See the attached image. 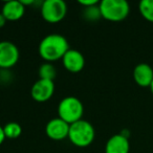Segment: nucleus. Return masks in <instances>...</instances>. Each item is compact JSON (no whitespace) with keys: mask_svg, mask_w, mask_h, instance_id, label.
<instances>
[{"mask_svg":"<svg viewBox=\"0 0 153 153\" xmlns=\"http://www.w3.org/2000/svg\"><path fill=\"white\" fill-rule=\"evenodd\" d=\"M100 4V3H99ZM99 4L97 5H92L89 7H83V18L87 21L90 22H94L98 21L99 19L102 18L101 15V11H100V7Z\"/></svg>","mask_w":153,"mask_h":153,"instance_id":"obj_15","label":"nucleus"},{"mask_svg":"<svg viewBox=\"0 0 153 153\" xmlns=\"http://www.w3.org/2000/svg\"><path fill=\"white\" fill-rule=\"evenodd\" d=\"M62 64L66 70L76 74L81 71L85 66V58L81 51L69 48V51L62 58Z\"/></svg>","mask_w":153,"mask_h":153,"instance_id":"obj_9","label":"nucleus"},{"mask_svg":"<svg viewBox=\"0 0 153 153\" xmlns=\"http://www.w3.org/2000/svg\"><path fill=\"white\" fill-rule=\"evenodd\" d=\"M41 16L48 23H58L66 17L67 4L63 0H45L41 2Z\"/></svg>","mask_w":153,"mask_h":153,"instance_id":"obj_5","label":"nucleus"},{"mask_svg":"<svg viewBox=\"0 0 153 153\" xmlns=\"http://www.w3.org/2000/svg\"><path fill=\"white\" fill-rule=\"evenodd\" d=\"M150 89H151V92L153 94V81H152V83H151V85H150Z\"/></svg>","mask_w":153,"mask_h":153,"instance_id":"obj_22","label":"nucleus"},{"mask_svg":"<svg viewBox=\"0 0 153 153\" xmlns=\"http://www.w3.org/2000/svg\"><path fill=\"white\" fill-rule=\"evenodd\" d=\"M39 55L45 62L53 63L62 60L66 53L69 51L67 39L59 34H51L41 40L39 44Z\"/></svg>","mask_w":153,"mask_h":153,"instance_id":"obj_1","label":"nucleus"},{"mask_svg":"<svg viewBox=\"0 0 153 153\" xmlns=\"http://www.w3.org/2000/svg\"><path fill=\"white\" fill-rule=\"evenodd\" d=\"M133 79L140 87H150L153 81V69L149 64L140 63L133 69Z\"/></svg>","mask_w":153,"mask_h":153,"instance_id":"obj_12","label":"nucleus"},{"mask_svg":"<svg viewBox=\"0 0 153 153\" xmlns=\"http://www.w3.org/2000/svg\"><path fill=\"white\" fill-rule=\"evenodd\" d=\"M69 124L64 122L60 117L51 119L45 126V133L51 140H62L68 137Z\"/></svg>","mask_w":153,"mask_h":153,"instance_id":"obj_8","label":"nucleus"},{"mask_svg":"<svg viewBox=\"0 0 153 153\" xmlns=\"http://www.w3.org/2000/svg\"><path fill=\"white\" fill-rule=\"evenodd\" d=\"M55 92V83L51 80L39 79L30 89L32 98L38 103L47 102Z\"/></svg>","mask_w":153,"mask_h":153,"instance_id":"obj_7","label":"nucleus"},{"mask_svg":"<svg viewBox=\"0 0 153 153\" xmlns=\"http://www.w3.org/2000/svg\"><path fill=\"white\" fill-rule=\"evenodd\" d=\"M96 137V131L91 123L85 120H80L69 125L68 140L72 145L80 148H85L91 145Z\"/></svg>","mask_w":153,"mask_h":153,"instance_id":"obj_2","label":"nucleus"},{"mask_svg":"<svg viewBox=\"0 0 153 153\" xmlns=\"http://www.w3.org/2000/svg\"><path fill=\"white\" fill-rule=\"evenodd\" d=\"M20 1H21L22 4H23L24 7H26V5H32L36 2L35 0H20Z\"/></svg>","mask_w":153,"mask_h":153,"instance_id":"obj_21","label":"nucleus"},{"mask_svg":"<svg viewBox=\"0 0 153 153\" xmlns=\"http://www.w3.org/2000/svg\"><path fill=\"white\" fill-rule=\"evenodd\" d=\"M99 3H100L99 0H79V4H81L83 7H89L99 4Z\"/></svg>","mask_w":153,"mask_h":153,"instance_id":"obj_18","label":"nucleus"},{"mask_svg":"<svg viewBox=\"0 0 153 153\" xmlns=\"http://www.w3.org/2000/svg\"><path fill=\"white\" fill-rule=\"evenodd\" d=\"M84 114L83 103L76 97H66L58 105V115L64 122L71 125L82 120Z\"/></svg>","mask_w":153,"mask_h":153,"instance_id":"obj_3","label":"nucleus"},{"mask_svg":"<svg viewBox=\"0 0 153 153\" xmlns=\"http://www.w3.org/2000/svg\"><path fill=\"white\" fill-rule=\"evenodd\" d=\"M25 13V7L20 0H10L3 3L2 14L7 21H17L21 19Z\"/></svg>","mask_w":153,"mask_h":153,"instance_id":"obj_11","label":"nucleus"},{"mask_svg":"<svg viewBox=\"0 0 153 153\" xmlns=\"http://www.w3.org/2000/svg\"><path fill=\"white\" fill-rule=\"evenodd\" d=\"M13 79V74L10 69H0V83L9 85Z\"/></svg>","mask_w":153,"mask_h":153,"instance_id":"obj_17","label":"nucleus"},{"mask_svg":"<svg viewBox=\"0 0 153 153\" xmlns=\"http://www.w3.org/2000/svg\"><path fill=\"white\" fill-rule=\"evenodd\" d=\"M5 134H4V130H3V127L1 125H0V145L2 144L3 142H4L5 140Z\"/></svg>","mask_w":153,"mask_h":153,"instance_id":"obj_19","label":"nucleus"},{"mask_svg":"<svg viewBox=\"0 0 153 153\" xmlns=\"http://www.w3.org/2000/svg\"><path fill=\"white\" fill-rule=\"evenodd\" d=\"M3 130H4L5 137L11 138V140L19 137L22 133V127L16 122H10L5 124L3 126Z\"/></svg>","mask_w":153,"mask_h":153,"instance_id":"obj_14","label":"nucleus"},{"mask_svg":"<svg viewBox=\"0 0 153 153\" xmlns=\"http://www.w3.org/2000/svg\"><path fill=\"white\" fill-rule=\"evenodd\" d=\"M7 20L4 18V16L2 15V14L0 13V28H2L3 26L5 25V23H7Z\"/></svg>","mask_w":153,"mask_h":153,"instance_id":"obj_20","label":"nucleus"},{"mask_svg":"<svg viewBox=\"0 0 153 153\" xmlns=\"http://www.w3.org/2000/svg\"><path fill=\"white\" fill-rule=\"evenodd\" d=\"M38 74H39V78H40V79L53 81L56 76H57V70H56L55 66H53L51 63L45 62V63H43L40 65L39 70H38Z\"/></svg>","mask_w":153,"mask_h":153,"instance_id":"obj_13","label":"nucleus"},{"mask_svg":"<svg viewBox=\"0 0 153 153\" xmlns=\"http://www.w3.org/2000/svg\"><path fill=\"white\" fill-rule=\"evenodd\" d=\"M99 7L103 19L112 22L126 19L130 13V5L126 0H102Z\"/></svg>","mask_w":153,"mask_h":153,"instance_id":"obj_4","label":"nucleus"},{"mask_svg":"<svg viewBox=\"0 0 153 153\" xmlns=\"http://www.w3.org/2000/svg\"><path fill=\"white\" fill-rule=\"evenodd\" d=\"M129 140L122 133L112 135L105 145V153H129Z\"/></svg>","mask_w":153,"mask_h":153,"instance_id":"obj_10","label":"nucleus"},{"mask_svg":"<svg viewBox=\"0 0 153 153\" xmlns=\"http://www.w3.org/2000/svg\"><path fill=\"white\" fill-rule=\"evenodd\" d=\"M138 9L145 19L153 22V0H142Z\"/></svg>","mask_w":153,"mask_h":153,"instance_id":"obj_16","label":"nucleus"},{"mask_svg":"<svg viewBox=\"0 0 153 153\" xmlns=\"http://www.w3.org/2000/svg\"><path fill=\"white\" fill-rule=\"evenodd\" d=\"M20 53L11 41H0V69H10L19 61Z\"/></svg>","mask_w":153,"mask_h":153,"instance_id":"obj_6","label":"nucleus"}]
</instances>
